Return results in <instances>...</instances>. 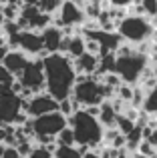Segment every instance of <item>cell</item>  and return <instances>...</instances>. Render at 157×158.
<instances>
[{"mask_svg":"<svg viewBox=\"0 0 157 158\" xmlns=\"http://www.w3.org/2000/svg\"><path fill=\"white\" fill-rule=\"evenodd\" d=\"M97 66H99V56L89 52H83L81 56H77L73 60V68H75L77 76H93Z\"/></svg>","mask_w":157,"mask_h":158,"instance_id":"obj_14","label":"cell"},{"mask_svg":"<svg viewBox=\"0 0 157 158\" xmlns=\"http://www.w3.org/2000/svg\"><path fill=\"white\" fill-rule=\"evenodd\" d=\"M153 24L147 16H133L127 14L125 18L119 22L117 26V34L123 38V42L133 44V46H139V44L151 40V34H153Z\"/></svg>","mask_w":157,"mask_h":158,"instance_id":"obj_5","label":"cell"},{"mask_svg":"<svg viewBox=\"0 0 157 158\" xmlns=\"http://www.w3.org/2000/svg\"><path fill=\"white\" fill-rule=\"evenodd\" d=\"M109 6H117V8H129L131 4H135L137 0H107Z\"/></svg>","mask_w":157,"mask_h":158,"instance_id":"obj_28","label":"cell"},{"mask_svg":"<svg viewBox=\"0 0 157 158\" xmlns=\"http://www.w3.org/2000/svg\"><path fill=\"white\" fill-rule=\"evenodd\" d=\"M77 110H81V106H78V104H77L75 100H73L71 96H69V98H65V100H61V102H59V112H61V114H63V116H67V118H69V116H71V114H75Z\"/></svg>","mask_w":157,"mask_h":158,"instance_id":"obj_22","label":"cell"},{"mask_svg":"<svg viewBox=\"0 0 157 158\" xmlns=\"http://www.w3.org/2000/svg\"><path fill=\"white\" fill-rule=\"evenodd\" d=\"M65 126H67V116H63L59 110L51 112V114H43V116H36V118H30L32 136H52L55 138Z\"/></svg>","mask_w":157,"mask_h":158,"instance_id":"obj_7","label":"cell"},{"mask_svg":"<svg viewBox=\"0 0 157 158\" xmlns=\"http://www.w3.org/2000/svg\"><path fill=\"white\" fill-rule=\"evenodd\" d=\"M18 50L24 52L28 58H44L47 56L44 46H43V38H40V32H36V30H20Z\"/></svg>","mask_w":157,"mask_h":158,"instance_id":"obj_10","label":"cell"},{"mask_svg":"<svg viewBox=\"0 0 157 158\" xmlns=\"http://www.w3.org/2000/svg\"><path fill=\"white\" fill-rule=\"evenodd\" d=\"M2 150H4V144H0V158H2Z\"/></svg>","mask_w":157,"mask_h":158,"instance_id":"obj_34","label":"cell"},{"mask_svg":"<svg viewBox=\"0 0 157 158\" xmlns=\"http://www.w3.org/2000/svg\"><path fill=\"white\" fill-rule=\"evenodd\" d=\"M6 52H8V46H6V40H4L2 32H0V64H2V60H4V56H6Z\"/></svg>","mask_w":157,"mask_h":158,"instance_id":"obj_30","label":"cell"},{"mask_svg":"<svg viewBox=\"0 0 157 158\" xmlns=\"http://www.w3.org/2000/svg\"><path fill=\"white\" fill-rule=\"evenodd\" d=\"M26 158H52V154H51V152H48L44 146H36Z\"/></svg>","mask_w":157,"mask_h":158,"instance_id":"obj_27","label":"cell"},{"mask_svg":"<svg viewBox=\"0 0 157 158\" xmlns=\"http://www.w3.org/2000/svg\"><path fill=\"white\" fill-rule=\"evenodd\" d=\"M89 150V148H85V146H59L56 144V148H55V152H52V158H81L85 152Z\"/></svg>","mask_w":157,"mask_h":158,"instance_id":"obj_17","label":"cell"},{"mask_svg":"<svg viewBox=\"0 0 157 158\" xmlns=\"http://www.w3.org/2000/svg\"><path fill=\"white\" fill-rule=\"evenodd\" d=\"M131 158H145V156H141V154H133Z\"/></svg>","mask_w":157,"mask_h":158,"instance_id":"obj_35","label":"cell"},{"mask_svg":"<svg viewBox=\"0 0 157 158\" xmlns=\"http://www.w3.org/2000/svg\"><path fill=\"white\" fill-rule=\"evenodd\" d=\"M20 2H22V6H36L38 0H20Z\"/></svg>","mask_w":157,"mask_h":158,"instance_id":"obj_32","label":"cell"},{"mask_svg":"<svg viewBox=\"0 0 157 158\" xmlns=\"http://www.w3.org/2000/svg\"><path fill=\"white\" fill-rule=\"evenodd\" d=\"M40 60H43V68H44V92L51 94L56 102L69 98L77 80L73 60L59 52L47 54Z\"/></svg>","mask_w":157,"mask_h":158,"instance_id":"obj_1","label":"cell"},{"mask_svg":"<svg viewBox=\"0 0 157 158\" xmlns=\"http://www.w3.org/2000/svg\"><path fill=\"white\" fill-rule=\"evenodd\" d=\"M113 96H115V92L111 88H107L101 82V78H97V76H77L73 92H71V98L81 108L99 106L103 100H109Z\"/></svg>","mask_w":157,"mask_h":158,"instance_id":"obj_4","label":"cell"},{"mask_svg":"<svg viewBox=\"0 0 157 158\" xmlns=\"http://www.w3.org/2000/svg\"><path fill=\"white\" fill-rule=\"evenodd\" d=\"M133 90H135V86H133V84H127V82H123V84L117 88L115 96H117V98H121V100L125 102V104H129V102H131V98H133Z\"/></svg>","mask_w":157,"mask_h":158,"instance_id":"obj_24","label":"cell"},{"mask_svg":"<svg viewBox=\"0 0 157 158\" xmlns=\"http://www.w3.org/2000/svg\"><path fill=\"white\" fill-rule=\"evenodd\" d=\"M81 158H101V156H99V152H95V150H87Z\"/></svg>","mask_w":157,"mask_h":158,"instance_id":"obj_31","label":"cell"},{"mask_svg":"<svg viewBox=\"0 0 157 158\" xmlns=\"http://www.w3.org/2000/svg\"><path fill=\"white\" fill-rule=\"evenodd\" d=\"M2 158H20V154L16 152L14 146H4L2 150Z\"/></svg>","mask_w":157,"mask_h":158,"instance_id":"obj_29","label":"cell"},{"mask_svg":"<svg viewBox=\"0 0 157 158\" xmlns=\"http://www.w3.org/2000/svg\"><path fill=\"white\" fill-rule=\"evenodd\" d=\"M22 112V98L12 92L0 94V124H14L16 116Z\"/></svg>","mask_w":157,"mask_h":158,"instance_id":"obj_11","label":"cell"},{"mask_svg":"<svg viewBox=\"0 0 157 158\" xmlns=\"http://www.w3.org/2000/svg\"><path fill=\"white\" fill-rule=\"evenodd\" d=\"M55 142L59 146H75V134H73L71 126H65L59 134L55 136Z\"/></svg>","mask_w":157,"mask_h":158,"instance_id":"obj_19","label":"cell"},{"mask_svg":"<svg viewBox=\"0 0 157 158\" xmlns=\"http://www.w3.org/2000/svg\"><path fill=\"white\" fill-rule=\"evenodd\" d=\"M28 60H30V58H28L24 52H20V50H8L6 56H4V60H2V66L16 78L24 70V66L28 64Z\"/></svg>","mask_w":157,"mask_h":158,"instance_id":"obj_12","label":"cell"},{"mask_svg":"<svg viewBox=\"0 0 157 158\" xmlns=\"http://www.w3.org/2000/svg\"><path fill=\"white\" fill-rule=\"evenodd\" d=\"M133 126H135V122L133 120H129V118H125L123 114H117V120H115V128H117L119 132H121L123 136H127L131 130H133Z\"/></svg>","mask_w":157,"mask_h":158,"instance_id":"obj_23","label":"cell"},{"mask_svg":"<svg viewBox=\"0 0 157 158\" xmlns=\"http://www.w3.org/2000/svg\"><path fill=\"white\" fill-rule=\"evenodd\" d=\"M40 38H43L44 52L47 54H55V52H59L61 40H63V28L51 24V26H47L43 32H40Z\"/></svg>","mask_w":157,"mask_h":158,"instance_id":"obj_13","label":"cell"},{"mask_svg":"<svg viewBox=\"0 0 157 158\" xmlns=\"http://www.w3.org/2000/svg\"><path fill=\"white\" fill-rule=\"evenodd\" d=\"M85 20V12L75 0H63L61 8L52 16V24L59 28H78Z\"/></svg>","mask_w":157,"mask_h":158,"instance_id":"obj_8","label":"cell"},{"mask_svg":"<svg viewBox=\"0 0 157 158\" xmlns=\"http://www.w3.org/2000/svg\"><path fill=\"white\" fill-rule=\"evenodd\" d=\"M59 110V102L47 92L32 94L30 98H22V112L28 118H36L43 114H51V112Z\"/></svg>","mask_w":157,"mask_h":158,"instance_id":"obj_9","label":"cell"},{"mask_svg":"<svg viewBox=\"0 0 157 158\" xmlns=\"http://www.w3.org/2000/svg\"><path fill=\"white\" fill-rule=\"evenodd\" d=\"M99 124L103 128H115V120H117V112L113 110L109 100H103L99 104V116H97Z\"/></svg>","mask_w":157,"mask_h":158,"instance_id":"obj_15","label":"cell"},{"mask_svg":"<svg viewBox=\"0 0 157 158\" xmlns=\"http://www.w3.org/2000/svg\"><path fill=\"white\" fill-rule=\"evenodd\" d=\"M141 110L145 112V114H149V116L157 114V84H155L151 90H147V92H145V98H143Z\"/></svg>","mask_w":157,"mask_h":158,"instance_id":"obj_18","label":"cell"},{"mask_svg":"<svg viewBox=\"0 0 157 158\" xmlns=\"http://www.w3.org/2000/svg\"><path fill=\"white\" fill-rule=\"evenodd\" d=\"M14 80H16V78L12 76V74L8 72L2 64H0V94L10 92V86H12V82H14Z\"/></svg>","mask_w":157,"mask_h":158,"instance_id":"obj_20","label":"cell"},{"mask_svg":"<svg viewBox=\"0 0 157 158\" xmlns=\"http://www.w3.org/2000/svg\"><path fill=\"white\" fill-rule=\"evenodd\" d=\"M155 148H157V144H155Z\"/></svg>","mask_w":157,"mask_h":158,"instance_id":"obj_36","label":"cell"},{"mask_svg":"<svg viewBox=\"0 0 157 158\" xmlns=\"http://www.w3.org/2000/svg\"><path fill=\"white\" fill-rule=\"evenodd\" d=\"M16 80L22 84V88H26L28 92L38 94L44 92V68L40 58H30L28 64L24 66V70L16 76Z\"/></svg>","mask_w":157,"mask_h":158,"instance_id":"obj_6","label":"cell"},{"mask_svg":"<svg viewBox=\"0 0 157 158\" xmlns=\"http://www.w3.org/2000/svg\"><path fill=\"white\" fill-rule=\"evenodd\" d=\"M61 4H63V0H38V10L40 12H44V14H51V16H55L56 14V10L61 8Z\"/></svg>","mask_w":157,"mask_h":158,"instance_id":"obj_21","label":"cell"},{"mask_svg":"<svg viewBox=\"0 0 157 158\" xmlns=\"http://www.w3.org/2000/svg\"><path fill=\"white\" fill-rule=\"evenodd\" d=\"M85 52V38H83L78 32L69 36V42H67V50H65V56H69L71 60H75L77 56Z\"/></svg>","mask_w":157,"mask_h":158,"instance_id":"obj_16","label":"cell"},{"mask_svg":"<svg viewBox=\"0 0 157 158\" xmlns=\"http://www.w3.org/2000/svg\"><path fill=\"white\" fill-rule=\"evenodd\" d=\"M155 152H157V148L153 146V144H149L147 140H141L139 146H137V150H135V154H141V156H145V158H153Z\"/></svg>","mask_w":157,"mask_h":158,"instance_id":"obj_25","label":"cell"},{"mask_svg":"<svg viewBox=\"0 0 157 158\" xmlns=\"http://www.w3.org/2000/svg\"><path fill=\"white\" fill-rule=\"evenodd\" d=\"M139 4H141L143 14H145L147 18H151L157 12V0H139Z\"/></svg>","mask_w":157,"mask_h":158,"instance_id":"obj_26","label":"cell"},{"mask_svg":"<svg viewBox=\"0 0 157 158\" xmlns=\"http://www.w3.org/2000/svg\"><path fill=\"white\" fill-rule=\"evenodd\" d=\"M147 66H149V56L137 52L133 44L123 42L115 50V74H119V78L127 84H137Z\"/></svg>","mask_w":157,"mask_h":158,"instance_id":"obj_2","label":"cell"},{"mask_svg":"<svg viewBox=\"0 0 157 158\" xmlns=\"http://www.w3.org/2000/svg\"><path fill=\"white\" fill-rule=\"evenodd\" d=\"M149 20H151V24H153V28H157V12H155V14H153V16H151V18H149Z\"/></svg>","mask_w":157,"mask_h":158,"instance_id":"obj_33","label":"cell"},{"mask_svg":"<svg viewBox=\"0 0 157 158\" xmlns=\"http://www.w3.org/2000/svg\"><path fill=\"white\" fill-rule=\"evenodd\" d=\"M67 126H71L73 134H75L77 146H85L89 150H97L99 146H103V126L95 116L87 114L83 108L69 116Z\"/></svg>","mask_w":157,"mask_h":158,"instance_id":"obj_3","label":"cell"}]
</instances>
